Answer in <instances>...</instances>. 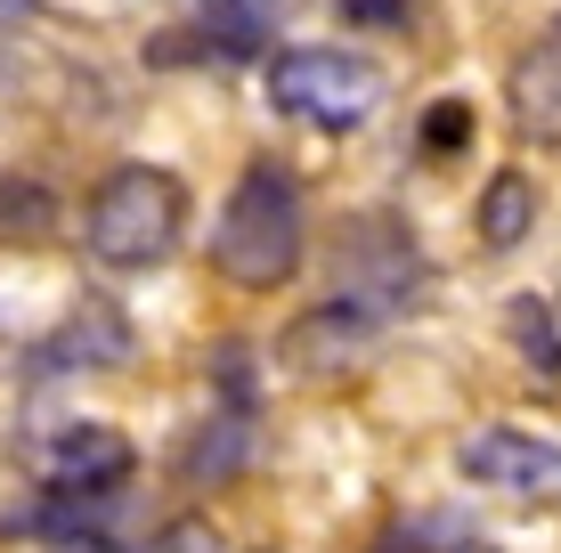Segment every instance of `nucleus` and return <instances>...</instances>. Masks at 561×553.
Returning a JSON list of instances; mask_svg holds the SVG:
<instances>
[{"mask_svg": "<svg viewBox=\"0 0 561 553\" xmlns=\"http://www.w3.org/2000/svg\"><path fill=\"white\" fill-rule=\"evenodd\" d=\"M268 99L277 114H301L318 130H358L366 114L382 106V73L351 49H277L268 57Z\"/></svg>", "mask_w": 561, "mask_h": 553, "instance_id": "3", "label": "nucleus"}, {"mask_svg": "<svg viewBox=\"0 0 561 553\" xmlns=\"http://www.w3.org/2000/svg\"><path fill=\"white\" fill-rule=\"evenodd\" d=\"M463 139H472V106L463 99H439L432 114H423V147H432V155H456Z\"/></svg>", "mask_w": 561, "mask_h": 553, "instance_id": "14", "label": "nucleus"}, {"mask_svg": "<svg viewBox=\"0 0 561 553\" xmlns=\"http://www.w3.org/2000/svg\"><path fill=\"white\" fill-rule=\"evenodd\" d=\"M505 326H513V342H520V358H529L537 375H561V310H553V301L520 293L513 310H505Z\"/></svg>", "mask_w": 561, "mask_h": 553, "instance_id": "12", "label": "nucleus"}, {"mask_svg": "<svg viewBox=\"0 0 561 553\" xmlns=\"http://www.w3.org/2000/svg\"><path fill=\"white\" fill-rule=\"evenodd\" d=\"M456 472L472 488H513V497H553L561 488V448L537 440V431H513V424H489L456 448Z\"/></svg>", "mask_w": 561, "mask_h": 553, "instance_id": "5", "label": "nucleus"}, {"mask_svg": "<svg viewBox=\"0 0 561 553\" xmlns=\"http://www.w3.org/2000/svg\"><path fill=\"white\" fill-rule=\"evenodd\" d=\"M33 9H42V0H0V25H25Z\"/></svg>", "mask_w": 561, "mask_h": 553, "instance_id": "16", "label": "nucleus"}, {"mask_svg": "<svg viewBox=\"0 0 561 553\" xmlns=\"http://www.w3.org/2000/svg\"><path fill=\"white\" fill-rule=\"evenodd\" d=\"M513 123L529 130V139L561 147V25L520 49V66H513Z\"/></svg>", "mask_w": 561, "mask_h": 553, "instance_id": "7", "label": "nucleus"}, {"mask_svg": "<svg viewBox=\"0 0 561 553\" xmlns=\"http://www.w3.org/2000/svg\"><path fill=\"white\" fill-rule=\"evenodd\" d=\"M180 228H187V187L163 163H123L90 187L82 237L106 269H154V261H171Z\"/></svg>", "mask_w": 561, "mask_h": 553, "instance_id": "2", "label": "nucleus"}, {"mask_svg": "<svg viewBox=\"0 0 561 553\" xmlns=\"http://www.w3.org/2000/svg\"><path fill=\"white\" fill-rule=\"evenodd\" d=\"M334 261H342V301H358V310H375V318H391L423 285V253H415V237L399 220H351V237H342Z\"/></svg>", "mask_w": 561, "mask_h": 553, "instance_id": "4", "label": "nucleus"}, {"mask_svg": "<svg viewBox=\"0 0 561 553\" xmlns=\"http://www.w3.org/2000/svg\"><path fill=\"white\" fill-rule=\"evenodd\" d=\"M375 326H382L375 310H358V301H342V293H334L325 310H309L301 326H294V358H301L309 375H342V367H351V358L366 350V342H375Z\"/></svg>", "mask_w": 561, "mask_h": 553, "instance_id": "8", "label": "nucleus"}, {"mask_svg": "<svg viewBox=\"0 0 561 553\" xmlns=\"http://www.w3.org/2000/svg\"><path fill=\"white\" fill-rule=\"evenodd\" d=\"M342 16H358V25H408V0H342Z\"/></svg>", "mask_w": 561, "mask_h": 553, "instance_id": "15", "label": "nucleus"}, {"mask_svg": "<svg viewBox=\"0 0 561 553\" xmlns=\"http://www.w3.org/2000/svg\"><path fill=\"white\" fill-rule=\"evenodd\" d=\"M309 244V212H301V180L285 163H253L220 204V228H211V261H220L228 285L244 293H277L285 277L301 269Z\"/></svg>", "mask_w": 561, "mask_h": 553, "instance_id": "1", "label": "nucleus"}, {"mask_svg": "<svg viewBox=\"0 0 561 553\" xmlns=\"http://www.w3.org/2000/svg\"><path fill=\"white\" fill-rule=\"evenodd\" d=\"M130 464H139V448L114 424H66L49 440V488L57 497H114L130 481Z\"/></svg>", "mask_w": 561, "mask_h": 553, "instance_id": "6", "label": "nucleus"}, {"mask_svg": "<svg viewBox=\"0 0 561 553\" xmlns=\"http://www.w3.org/2000/svg\"><path fill=\"white\" fill-rule=\"evenodd\" d=\"M244 431H253V424H244V407L211 415L196 440H187V456H180V464H187V481H228V472L244 464Z\"/></svg>", "mask_w": 561, "mask_h": 553, "instance_id": "11", "label": "nucleus"}, {"mask_svg": "<svg viewBox=\"0 0 561 553\" xmlns=\"http://www.w3.org/2000/svg\"><path fill=\"white\" fill-rule=\"evenodd\" d=\"M529 228H537V187H529V171H496L489 196H480V237H489L496 253H513Z\"/></svg>", "mask_w": 561, "mask_h": 553, "instance_id": "10", "label": "nucleus"}, {"mask_svg": "<svg viewBox=\"0 0 561 553\" xmlns=\"http://www.w3.org/2000/svg\"><path fill=\"white\" fill-rule=\"evenodd\" d=\"M49 228H57L49 187H33V180H0V237H25V244H42Z\"/></svg>", "mask_w": 561, "mask_h": 553, "instance_id": "13", "label": "nucleus"}, {"mask_svg": "<svg viewBox=\"0 0 561 553\" xmlns=\"http://www.w3.org/2000/svg\"><path fill=\"white\" fill-rule=\"evenodd\" d=\"M49 358H57V367H123V358H130V318L114 310V301H82V310L57 326Z\"/></svg>", "mask_w": 561, "mask_h": 553, "instance_id": "9", "label": "nucleus"}]
</instances>
